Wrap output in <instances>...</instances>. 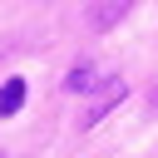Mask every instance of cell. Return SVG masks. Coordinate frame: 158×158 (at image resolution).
I'll list each match as a JSON object with an SVG mask.
<instances>
[{"instance_id": "7a4b0ae2", "label": "cell", "mask_w": 158, "mask_h": 158, "mask_svg": "<svg viewBox=\"0 0 158 158\" xmlns=\"http://www.w3.org/2000/svg\"><path fill=\"white\" fill-rule=\"evenodd\" d=\"M89 84H94V69H89V64H79V69L69 74V89H89Z\"/></svg>"}, {"instance_id": "6da1fadb", "label": "cell", "mask_w": 158, "mask_h": 158, "mask_svg": "<svg viewBox=\"0 0 158 158\" xmlns=\"http://www.w3.org/2000/svg\"><path fill=\"white\" fill-rule=\"evenodd\" d=\"M25 94H30L25 79H5V84H0V114H15V109L25 104Z\"/></svg>"}]
</instances>
